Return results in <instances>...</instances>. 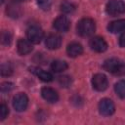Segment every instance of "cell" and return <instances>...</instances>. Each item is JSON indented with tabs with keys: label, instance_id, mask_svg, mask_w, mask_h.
<instances>
[{
	"label": "cell",
	"instance_id": "6da1fadb",
	"mask_svg": "<svg viewBox=\"0 0 125 125\" xmlns=\"http://www.w3.org/2000/svg\"><path fill=\"white\" fill-rule=\"evenodd\" d=\"M103 67L104 70L107 72L117 75V76H124L125 75V62L116 59V58H111L107 59L104 61Z\"/></svg>",
	"mask_w": 125,
	"mask_h": 125
},
{
	"label": "cell",
	"instance_id": "7a4b0ae2",
	"mask_svg": "<svg viewBox=\"0 0 125 125\" xmlns=\"http://www.w3.org/2000/svg\"><path fill=\"white\" fill-rule=\"evenodd\" d=\"M77 33L82 37H88L94 34L96 30V24L95 21L92 19L85 18L78 21L76 26Z\"/></svg>",
	"mask_w": 125,
	"mask_h": 125
},
{
	"label": "cell",
	"instance_id": "3957f363",
	"mask_svg": "<svg viewBox=\"0 0 125 125\" xmlns=\"http://www.w3.org/2000/svg\"><path fill=\"white\" fill-rule=\"evenodd\" d=\"M105 11L109 16H118L125 13V3L121 0H109L106 3Z\"/></svg>",
	"mask_w": 125,
	"mask_h": 125
},
{
	"label": "cell",
	"instance_id": "277c9868",
	"mask_svg": "<svg viewBox=\"0 0 125 125\" xmlns=\"http://www.w3.org/2000/svg\"><path fill=\"white\" fill-rule=\"evenodd\" d=\"M44 32L38 25H31L26 30V37L32 44H38L43 39Z\"/></svg>",
	"mask_w": 125,
	"mask_h": 125
},
{
	"label": "cell",
	"instance_id": "5b68a950",
	"mask_svg": "<svg viewBox=\"0 0 125 125\" xmlns=\"http://www.w3.org/2000/svg\"><path fill=\"white\" fill-rule=\"evenodd\" d=\"M92 86L96 91L103 92L108 86V80L103 73H97L92 77Z\"/></svg>",
	"mask_w": 125,
	"mask_h": 125
},
{
	"label": "cell",
	"instance_id": "8992f818",
	"mask_svg": "<svg viewBox=\"0 0 125 125\" xmlns=\"http://www.w3.org/2000/svg\"><path fill=\"white\" fill-rule=\"evenodd\" d=\"M99 111L104 116H110L115 111V105L109 99H103L99 103Z\"/></svg>",
	"mask_w": 125,
	"mask_h": 125
},
{
	"label": "cell",
	"instance_id": "52a82bcc",
	"mask_svg": "<svg viewBox=\"0 0 125 125\" xmlns=\"http://www.w3.org/2000/svg\"><path fill=\"white\" fill-rule=\"evenodd\" d=\"M28 105V98L24 93H19L13 98V106L17 111H23Z\"/></svg>",
	"mask_w": 125,
	"mask_h": 125
},
{
	"label": "cell",
	"instance_id": "ba28073f",
	"mask_svg": "<svg viewBox=\"0 0 125 125\" xmlns=\"http://www.w3.org/2000/svg\"><path fill=\"white\" fill-rule=\"evenodd\" d=\"M89 46L93 51L97 53H103L107 49V43L103 37L100 36L92 37L89 41Z\"/></svg>",
	"mask_w": 125,
	"mask_h": 125
},
{
	"label": "cell",
	"instance_id": "9c48e42d",
	"mask_svg": "<svg viewBox=\"0 0 125 125\" xmlns=\"http://www.w3.org/2000/svg\"><path fill=\"white\" fill-rule=\"evenodd\" d=\"M53 26L55 29H57L60 32H66L70 27V21L65 16H59L53 23Z\"/></svg>",
	"mask_w": 125,
	"mask_h": 125
},
{
	"label": "cell",
	"instance_id": "30bf717a",
	"mask_svg": "<svg viewBox=\"0 0 125 125\" xmlns=\"http://www.w3.org/2000/svg\"><path fill=\"white\" fill-rule=\"evenodd\" d=\"M6 12H7V15L10 18L17 19V18L21 17V5H20V2L17 1V0H14V1L10 2L9 5L7 6Z\"/></svg>",
	"mask_w": 125,
	"mask_h": 125
},
{
	"label": "cell",
	"instance_id": "8fae6325",
	"mask_svg": "<svg viewBox=\"0 0 125 125\" xmlns=\"http://www.w3.org/2000/svg\"><path fill=\"white\" fill-rule=\"evenodd\" d=\"M45 45L50 50H56L59 49L62 45V37L59 34H50L47 36L45 40Z\"/></svg>",
	"mask_w": 125,
	"mask_h": 125
},
{
	"label": "cell",
	"instance_id": "7c38bea8",
	"mask_svg": "<svg viewBox=\"0 0 125 125\" xmlns=\"http://www.w3.org/2000/svg\"><path fill=\"white\" fill-rule=\"evenodd\" d=\"M41 96L45 101H47L50 104H54V103L58 102V100H59V94L57 93V91H55L54 89H52L50 87L42 88Z\"/></svg>",
	"mask_w": 125,
	"mask_h": 125
},
{
	"label": "cell",
	"instance_id": "4fadbf2b",
	"mask_svg": "<svg viewBox=\"0 0 125 125\" xmlns=\"http://www.w3.org/2000/svg\"><path fill=\"white\" fill-rule=\"evenodd\" d=\"M33 47H32V43L27 39H20L18 41L17 44V50L18 53L21 56H25L27 54H29L32 51Z\"/></svg>",
	"mask_w": 125,
	"mask_h": 125
},
{
	"label": "cell",
	"instance_id": "5bb4252c",
	"mask_svg": "<svg viewBox=\"0 0 125 125\" xmlns=\"http://www.w3.org/2000/svg\"><path fill=\"white\" fill-rule=\"evenodd\" d=\"M29 70L30 72H32L34 75H36L39 79H41L42 81L44 82H51L53 80V76L50 72L48 71H45L43 70L42 68L40 67H37V66H32V67H29Z\"/></svg>",
	"mask_w": 125,
	"mask_h": 125
},
{
	"label": "cell",
	"instance_id": "9a60e30c",
	"mask_svg": "<svg viewBox=\"0 0 125 125\" xmlns=\"http://www.w3.org/2000/svg\"><path fill=\"white\" fill-rule=\"evenodd\" d=\"M66 53L70 58H76L83 53V47L78 42H71L66 47Z\"/></svg>",
	"mask_w": 125,
	"mask_h": 125
},
{
	"label": "cell",
	"instance_id": "2e32d148",
	"mask_svg": "<svg viewBox=\"0 0 125 125\" xmlns=\"http://www.w3.org/2000/svg\"><path fill=\"white\" fill-rule=\"evenodd\" d=\"M107 30L111 33H118L125 30V19L117 20L109 22L107 25Z\"/></svg>",
	"mask_w": 125,
	"mask_h": 125
},
{
	"label": "cell",
	"instance_id": "e0dca14e",
	"mask_svg": "<svg viewBox=\"0 0 125 125\" xmlns=\"http://www.w3.org/2000/svg\"><path fill=\"white\" fill-rule=\"evenodd\" d=\"M67 63L64 61H61V60H56L52 62L51 64V68L54 72H62L67 68Z\"/></svg>",
	"mask_w": 125,
	"mask_h": 125
},
{
	"label": "cell",
	"instance_id": "ac0fdd59",
	"mask_svg": "<svg viewBox=\"0 0 125 125\" xmlns=\"http://www.w3.org/2000/svg\"><path fill=\"white\" fill-rule=\"evenodd\" d=\"M114 91L121 99H125V79L118 81L114 86Z\"/></svg>",
	"mask_w": 125,
	"mask_h": 125
},
{
	"label": "cell",
	"instance_id": "d6986e66",
	"mask_svg": "<svg viewBox=\"0 0 125 125\" xmlns=\"http://www.w3.org/2000/svg\"><path fill=\"white\" fill-rule=\"evenodd\" d=\"M61 10L65 14H70L75 10V5L69 1H63L61 3Z\"/></svg>",
	"mask_w": 125,
	"mask_h": 125
},
{
	"label": "cell",
	"instance_id": "ffe728a7",
	"mask_svg": "<svg viewBox=\"0 0 125 125\" xmlns=\"http://www.w3.org/2000/svg\"><path fill=\"white\" fill-rule=\"evenodd\" d=\"M12 33L8 30H4L1 34V43L5 46H10L12 43Z\"/></svg>",
	"mask_w": 125,
	"mask_h": 125
},
{
	"label": "cell",
	"instance_id": "44dd1931",
	"mask_svg": "<svg viewBox=\"0 0 125 125\" xmlns=\"http://www.w3.org/2000/svg\"><path fill=\"white\" fill-rule=\"evenodd\" d=\"M58 81H59V84L62 86V87H69L71 85V77L68 76V75H62V76H59L58 78Z\"/></svg>",
	"mask_w": 125,
	"mask_h": 125
},
{
	"label": "cell",
	"instance_id": "7402d4cb",
	"mask_svg": "<svg viewBox=\"0 0 125 125\" xmlns=\"http://www.w3.org/2000/svg\"><path fill=\"white\" fill-rule=\"evenodd\" d=\"M12 73H13V66L10 62H6L1 65V75L2 76H10Z\"/></svg>",
	"mask_w": 125,
	"mask_h": 125
},
{
	"label": "cell",
	"instance_id": "603a6c76",
	"mask_svg": "<svg viewBox=\"0 0 125 125\" xmlns=\"http://www.w3.org/2000/svg\"><path fill=\"white\" fill-rule=\"evenodd\" d=\"M52 3H53V0H37V4L38 6L42 9V10H49L52 6Z\"/></svg>",
	"mask_w": 125,
	"mask_h": 125
},
{
	"label": "cell",
	"instance_id": "cb8c5ba5",
	"mask_svg": "<svg viewBox=\"0 0 125 125\" xmlns=\"http://www.w3.org/2000/svg\"><path fill=\"white\" fill-rule=\"evenodd\" d=\"M9 114V108L5 104H0V120H4Z\"/></svg>",
	"mask_w": 125,
	"mask_h": 125
},
{
	"label": "cell",
	"instance_id": "d4e9b609",
	"mask_svg": "<svg viewBox=\"0 0 125 125\" xmlns=\"http://www.w3.org/2000/svg\"><path fill=\"white\" fill-rule=\"evenodd\" d=\"M12 89H13V84L10 83V82H5V83H3L2 86H1V91H2V93L10 92Z\"/></svg>",
	"mask_w": 125,
	"mask_h": 125
},
{
	"label": "cell",
	"instance_id": "484cf974",
	"mask_svg": "<svg viewBox=\"0 0 125 125\" xmlns=\"http://www.w3.org/2000/svg\"><path fill=\"white\" fill-rule=\"evenodd\" d=\"M119 45H120V47L125 48V32H123L119 38Z\"/></svg>",
	"mask_w": 125,
	"mask_h": 125
},
{
	"label": "cell",
	"instance_id": "4316f807",
	"mask_svg": "<svg viewBox=\"0 0 125 125\" xmlns=\"http://www.w3.org/2000/svg\"><path fill=\"white\" fill-rule=\"evenodd\" d=\"M17 1H19V2H22V1H25V0H17Z\"/></svg>",
	"mask_w": 125,
	"mask_h": 125
}]
</instances>
